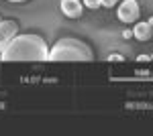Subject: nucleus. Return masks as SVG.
I'll list each match as a JSON object with an SVG mask.
<instances>
[{"label": "nucleus", "instance_id": "f257e3e1", "mask_svg": "<svg viewBox=\"0 0 153 136\" xmlns=\"http://www.w3.org/2000/svg\"><path fill=\"white\" fill-rule=\"evenodd\" d=\"M49 49L39 35H16L0 53V61H47Z\"/></svg>", "mask_w": 153, "mask_h": 136}, {"label": "nucleus", "instance_id": "f03ea898", "mask_svg": "<svg viewBox=\"0 0 153 136\" xmlns=\"http://www.w3.org/2000/svg\"><path fill=\"white\" fill-rule=\"evenodd\" d=\"M92 59H94L92 49L84 41L74 39V37H65V39H59L51 47L47 61H92Z\"/></svg>", "mask_w": 153, "mask_h": 136}, {"label": "nucleus", "instance_id": "7ed1b4c3", "mask_svg": "<svg viewBox=\"0 0 153 136\" xmlns=\"http://www.w3.org/2000/svg\"><path fill=\"white\" fill-rule=\"evenodd\" d=\"M139 4H137V0H123L120 4H118L117 8V14L118 18L123 21V23H135L137 18H139Z\"/></svg>", "mask_w": 153, "mask_h": 136}, {"label": "nucleus", "instance_id": "20e7f679", "mask_svg": "<svg viewBox=\"0 0 153 136\" xmlns=\"http://www.w3.org/2000/svg\"><path fill=\"white\" fill-rule=\"evenodd\" d=\"M16 31H19V24L14 21H0V53L16 37Z\"/></svg>", "mask_w": 153, "mask_h": 136}, {"label": "nucleus", "instance_id": "39448f33", "mask_svg": "<svg viewBox=\"0 0 153 136\" xmlns=\"http://www.w3.org/2000/svg\"><path fill=\"white\" fill-rule=\"evenodd\" d=\"M61 12L68 16V18H80L82 16V4L80 0H61Z\"/></svg>", "mask_w": 153, "mask_h": 136}, {"label": "nucleus", "instance_id": "423d86ee", "mask_svg": "<svg viewBox=\"0 0 153 136\" xmlns=\"http://www.w3.org/2000/svg\"><path fill=\"white\" fill-rule=\"evenodd\" d=\"M133 35H135V39H139V41H149L151 35H153L151 24H149V23H137V24H135Z\"/></svg>", "mask_w": 153, "mask_h": 136}, {"label": "nucleus", "instance_id": "0eeeda50", "mask_svg": "<svg viewBox=\"0 0 153 136\" xmlns=\"http://www.w3.org/2000/svg\"><path fill=\"white\" fill-rule=\"evenodd\" d=\"M84 4H86V8H98V6H102V0H84Z\"/></svg>", "mask_w": 153, "mask_h": 136}, {"label": "nucleus", "instance_id": "6e6552de", "mask_svg": "<svg viewBox=\"0 0 153 136\" xmlns=\"http://www.w3.org/2000/svg\"><path fill=\"white\" fill-rule=\"evenodd\" d=\"M125 57L123 55H118V53H112V55H108V61H123Z\"/></svg>", "mask_w": 153, "mask_h": 136}, {"label": "nucleus", "instance_id": "1a4fd4ad", "mask_svg": "<svg viewBox=\"0 0 153 136\" xmlns=\"http://www.w3.org/2000/svg\"><path fill=\"white\" fill-rule=\"evenodd\" d=\"M117 4V0H102V6H106V8H112Z\"/></svg>", "mask_w": 153, "mask_h": 136}, {"label": "nucleus", "instance_id": "9d476101", "mask_svg": "<svg viewBox=\"0 0 153 136\" xmlns=\"http://www.w3.org/2000/svg\"><path fill=\"white\" fill-rule=\"evenodd\" d=\"M10 2H25V0H10Z\"/></svg>", "mask_w": 153, "mask_h": 136}]
</instances>
